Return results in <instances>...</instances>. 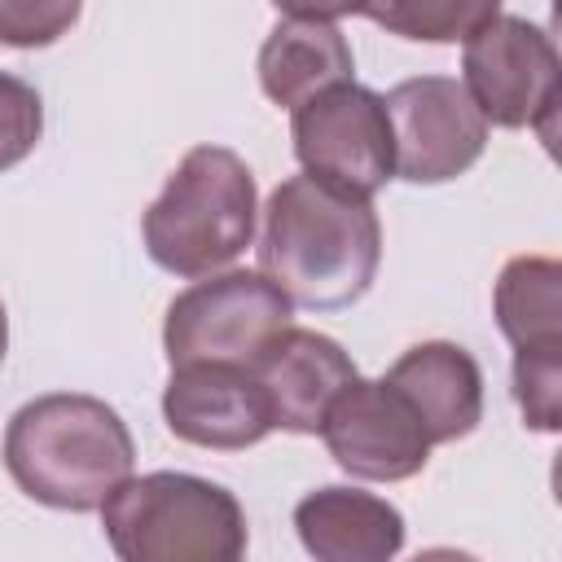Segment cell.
Listing matches in <instances>:
<instances>
[{
  "label": "cell",
  "mask_w": 562,
  "mask_h": 562,
  "mask_svg": "<svg viewBox=\"0 0 562 562\" xmlns=\"http://www.w3.org/2000/svg\"><path fill=\"white\" fill-rule=\"evenodd\" d=\"M272 4L290 18H321V22H334V18L364 9V0H272Z\"/></svg>",
  "instance_id": "19"
},
{
  "label": "cell",
  "mask_w": 562,
  "mask_h": 562,
  "mask_svg": "<svg viewBox=\"0 0 562 562\" xmlns=\"http://www.w3.org/2000/svg\"><path fill=\"white\" fill-rule=\"evenodd\" d=\"M492 312L514 347V400L531 430L562 426V263L518 255L501 268Z\"/></svg>",
  "instance_id": "6"
},
{
  "label": "cell",
  "mask_w": 562,
  "mask_h": 562,
  "mask_svg": "<svg viewBox=\"0 0 562 562\" xmlns=\"http://www.w3.org/2000/svg\"><path fill=\"white\" fill-rule=\"evenodd\" d=\"M259 189L250 167L224 145H198L149 202L140 233L162 272L206 277L255 241Z\"/></svg>",
  "instance_id": "3"
},
{
  "label": "cell",
  "mask_w": 562,
  "mask_h": 562,
  "mask_svg": "<svg viewBox=\"0 0 562 562\" xmlns=\"http://www.w3.org/2000/svg\"><path fill=\"white\" fill-rule=\"evenodd\" d=\"M101 531L123 562H237L246 553L237 496L180 470L123 479L101 501Z\"/></svg>",
  "instance_id": "4"
},
{
  "label": "cell",
  "mask_w": 562,
  "mask_h": 562,
  "mask_svg": "<svg viewBox=\"0 0 562 562\" xmlns=\"http://www.w3.org/2000/svg\"><path fill=\"white\" fill-rule=\"evenodd\" d=\"M250 373L259 378V386L268 395V408H272V426L277 430L316 435L329 400L356 378V360L329 334L285 325L255 356Z\"/></svg>",
  "instance_id": "12"
},
{
  "label": "cell",
  "mask_w": 562,
  "mask_h": 562,
  "mask_svg": "<svg viewBox=\"0 0 562 562\" xmlns=\"http://www.w3.org/2000/svg\"><path fill=\"white\" fill-rule=\"evenodd\" d=\"M4 465L31 501L88 514L101 509L123 479H132L136 443L127 422L105 400L53 391L9 417Z\"/></svg>",
  "instance_id": "2"
},
{
  "label": "cell",
  "mask_w": 562,
  "mask_h": 562,
  "mask_svg": "<svg viewBox=\"0 0 562 562\" xmlns=\"http://www.w3.org/2000/svg\"><path fill=\"white\" fill-rule=\"evenodd\" d=\"M382 263V224L369 198L321 176H290L263 206L259 272L294 307L338 312L364 299Z\"/></svg>",
  "instance_id": "1"
},
{
  "label": "cell",
  "mask_w": 562,
  "mask_h": 562,
  "mask_svg": "<svg viewBox=\"0 0 562 562\" xmlns=\"http://www.w3.org/2000/svg\"><path fill=\"white\" fill-rule=\"evenodd\" d=\"M4 351H9V316H4V303H0V364H4Z\"/></svg>",
  "instance_id": "20"
},
{
  "label": "cell",
  "mask_w": 562,
  "mask_h": 562,
  "mask_svg": "<svg viewBox=\"0 0 562 562\" xmlns=\"http://www.w3.org/2000/svg\"><path fill=\"white\" fill-rule=\"evenodd\" d=\"M44 136V101L40 92L0 70V171L18 167L22 158H31V149Z\"/></svg>",
  "instance_id": "18"
},
{
  "label": "cell",
  "mask_w": 562,
  "mask_h": 562,
  "mask_svg": "<svg viewBox=\"0 0 562 562\" xmlns=\"http://www.w3.org/2000/svg\"><path fill=\"white\" fill-rule=\"evenodd\" d=\"M356 70L351 44L334 22L321 18H285L268 31L259 48V88L268 101L294 110L307 97L347 83Z\"/></svg>",
  "instance_id": "15"
},
{
  "label": "cell",
  "mask_w": 562,
  "mask_h": 562,
  "mask_svg": "<svg viewBox=\"0 0 562 562\" xmlns=\"http://www.w3.org/2000/svg\"><path fill=\"white\" fill-rule=\"evenodd\" d=\"M382 31L417 44H465L501 13V0H364L360 9Z\"/></svg>",
  "instance_id": "16"
},
{
  "label": "cell",
  "mask_w": 562,
  "mask_h": 562,
  "mask_svg": "<svg viewBox=\"0 0 562 562\" xmlns=\"http://www.w3.org/2000/svg\"><path fill=\"white\" fill-rule=\"evenodd\" d=\"M294 158L307 176H321L347 193L373 198L395 176L391 119L373 88L347 79L290 110Z\"/></svg>",
  "instance_id": "8"
},
{
  "label": "cell",
  "mask_w": 562,
  "mask_h": 562,
  "mask_svg": "<svg viewBox=\"0 0 562 562\" xmlns=\"http://www.w3.org/2000/svg\"><path fill=\"white\" fill-rule=\"evenodd\" d=\"M395 176L408 184H448L465 176L487 149V119L470 101L461 79L417 75L386 97Z\"/></svg>",
  "instance_id": "9"
},
{
  "label": "cell",
  "mask_w": 562,
  "mask_h": 562,
  "mask_svg": "<svg viewBox=\"0 0 562 562\" xmlns=\"http://www.w3.org/2000/svg\"><path fill=\"white\" fill-rule=\"evenodd\" d=\"M162 417L176 439L215 452H241L259 443L268 430H277L268 395L250 373V364H220V360L171 364L162 391Z\"/></svg>",
  "instance_id": "11"
},
{
  "label": "cell",
  "mask_w": 562,
  "mask_h": 562,
  "mask_svg": "<svg viewBox=\"0 0 562 562\" xmlns=\"http://www.w3.org/2000/svg\"><path fill=\"white\" fill-rule=\"evenodd\" d=\"M294 531L316 562H386L404 549V514L360 487H316L294 505Z\"/></svg>",
  "instance_id": "14"
},
{
  "label": "cell",
  "mask_w": 562,
  "mask_h": 562,
  "mask_svg": "<svg viewBox=\"0 0 562 562\" xmlns=\"http://www.w3.org/2000/svg\"><path fill=\"white\" fill-rule=\"evenodd\" d=\"M461 83L487 123L536 127L549 140V123L562 88V61L544 26L514 13H496L487 26H479L465 40Z\"/></svg>",
  "instance_id": "7"
},
{
  "label": "cell",
  "mask_w": 562,
  "mask_h": 562,
  "mask_svg": "<svg viewBox=\"0 0 562 562\" xmlns=\"http://www.w3.org/2000/svg\"><path fill=\"white\" fill-rule=\"evenodd\" d=\"M329 457L364 483H400L426 470L430 435L417 408L386 378H351L325 408L321 430Z\"/></svg>",
  "instance_id": "10"
},
{
  "label": "cell",
  "mask_w": 562,
  "mask_h": 562,
  "mask_svg": "<svg viewBox=\"0 0 562 562\" xmlns=\"http://www.w3.org/2000/svg\"><path fill=\"white\" fill-rule=\"evenodd\" d=\"M290 316L294 303L263 272H206V281H193L171 299L162 321V351L171 364H255V356L290 325Z\"/></svg>",
  "instance_id": "5"
},
{
  "label": "cell",
  "mask_w": 562,
  "mask_h": 562,
  "mask_svg": "<svg viewBox=\"0 0 562 562\" xmlns=\"http://www.w3.org/2000/svg\"><path fill=\"white\" fill-rule=\"evenodd\" d=\"M83 13V0H0V44L48 48Z\"/></svg>",
  "instance_id": "17"
},
{
  "label": "cell",
  "mask_w": 562,
  "mask_h": 562,
  "mask_svg": "<svg viewBox=\"0 0 562 562\" xmlns=\"http://www.w3.org/2000/svg\"><path fill=\"white\" fill-rule=\"evenodd\" d=\"M386 382L417 408L430 443L465 439L483 417V369L457 342L430 338L408 347L386 369Z\"/></svg>",
  "instance_id": "13"
}]
</instances>
